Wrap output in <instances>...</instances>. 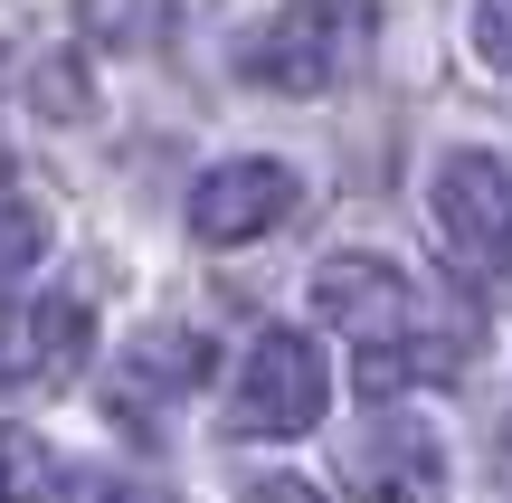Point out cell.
I'll return each instance as SVG.
<instances>
[{"instance_id": "obj_13", "label": "cell", "mask_w": 512, "mask_h": 503, "mask_svg": "<svg viewBox=\"0 0 512 503\" xmlns=\"http://www.w3.org/2000/svg\"><path fill=\"white\" fill-rule=\"evenodd\" d=\"M247 503H323L304 485V475H266V485H247Z\"/></svg>"}, {"instance_id": "obj_2", "label": "cell", "mask_w": 512, "mask_h": 503, "mask_svg": "<svg viewBox=\"0 0 512 503\" xmlns=\"http://www.w3.org/2000/svg\"><path fill=\"white\" fill-rule=\"evenodd\" d=\"M427 219H437V247L456 276H503L512 266V162L494 152H446L437 181H427Z\"/></svg>"}, {"instance_id": "obj_8", "label": "cell", "mask_w": 512, "mask_h": 503, "mask_svg": "<svg viewBox=\"0 0 512 503\" xmlns=\"http://www.w3.org/2000/svg\"><path fill=\"white\" fill-rule=\"evenodd\" d=\"M200 371H209V342L200 333H143L124 352V390H152V399L200 390Z\"/></svg>"}, {"instance_id": "obj_5", "label": "cell", "mask_w": 512, "mask_h": 503, "mask_svg": "<svg viewBox=\"0 0 512 503\" xmlns=\"http://www.w3.org/2000/svg\"><path fill=\"white\" fill-rule=\"evenodd\" d=\"M95 352V314L76 295H19L0 314V390H67Z\"/></svg>"}, {"instance_id": "obj_7", "label": "cell", "mask_w": 512, "mask_h": 503, "mask_svg": "<svg viewBox=\"0 0 512 503\" xmlns=\"http://www.w3.org/2000/svg\"><path fill=\"white\" fill-rule=\"evenodd\" d=\"M294 200H304L294 171L266 162V152H247V162L200 171V190H190V228H200V247H247V238H266V228H285Z\"/></svg>"}, {"instance_id": "obj_12", "label": "cell", "mask_w": 512, "mask_h": 503, "mask_svg": "<svg viewBox=\"0 0 512 503\" xmlns=\"http://www.w3.org/2000/svg\"><path fill=\"white\" fill-rule=\"evenodd\" d=\"M67 503H171V494H152V485H124V475H86Z\"/></svg>"}, {"instance_id": "obj_1", "label": "cell", "mask_w": 512, "mask_h": 503, "mask_svg": "<svg viewBox=\"0 0 512 503\" xmlns=\"http://www.w3.org/2000/svg\"><path fill=\"white\" fill-rule=\"evenodd\" d=\"M313 314L332 333H351L361 352H418V342H475L465 314H437V304L408 285V266L389 257H323L313 266Z\"/></svg>"}, {"instance_id": "obj_6", "label": "cell", "mask_w": 512, "mask_h": 503, "mask_svg": "<svg viewBox=\"0 0 512 503\" xmlns=\"http://www.w3.org/2000/svg\"><path fill=\"white\" fill-rule=\"evenodd\" d=\"M342 485L361 494V503H437V494H446V447H437V428L408 418V409H380V418L342 447Z\"/></svg>"}, {"instance_id": "obj_4", "label": "cell", "mask_w": 512, "mask_h": 503, "mask_svg": "<svg viewBox=\"0 0 512 503\" xmlns=\"http://www.w3.org/2000/svg\"><path fill=\"white\" fill-rule=\"evenodd\" d=\"M361 38H370L361 10H275L266 29H256V48H247V76L275 86V95H323L332 76L351 67Z\"/></svg>"}, {"instance_id": "obj_11", "label": "cell", "mask_w": 512, "mask_h": 503, "mask_svg": "<svg viewBox=\"0 0 512 503\" xmlns=\"http://www.w3.org/2000/svg\"><path fill=\"white\" fill-rule=\"evenodd\" d=\"M465 29H475V57H484V67H494V76H512V0H484Z\"/></svg>"}, {"instance_id": "obj_10", "label": "cell", "mask_w": 512, "mask_h": 503, "mask_svg": "<svg viewBox=\"0 0 512 503\" xmlns=\"http://www.w3.org/2000/svg\"><path fill=\"white\" fill-rule=\"evenodd\" d=\"M38 257H48V219H38L29 200H10V190H0V285H19Z\"/></svg>"}, {"instance_id": "obj_9", "label": "cell", "mask_w": 512, "mask_h": 503, "mask_svg": "<svg viewBox=\"0 0 512 503\" xmlns=\"http://www.w3.org/2000/svg\"><path fill=\"white\" fill-rule=\"evenodd\" d=\"M57 494V456L29 428H0V503H48Z\"/></svg>"}, {"instance_id": "obj_3", "label": "cell", "mask_w": 512, "mask_h": 503, "mask_svg": "<svg viewBox=\"0 0 512 503\" xmlns=\"http://www.w3.org/2000/svg\"><path fill=\"white\" fill-rule=\"evenodd\" d=\"M238 428L247 437H304V428H323V409H332V371H323V352H313L304 333H256L247 342V361H238Z\"/></svg>"}, {"instance_id": "obj_14", "label": "cell", "mask_w": 512, "mask_h": 503, "mask_svg": "<svg viewBox=\"0 0 512 503\" xmlns=\"http://www.w3.org/2000/svg\"><path fill=\"white\" fill-rule=\"evenodd\" d=\"M494 475H503V494H512V428H503V447H494Z\"/></svg>"}]
</instances>
